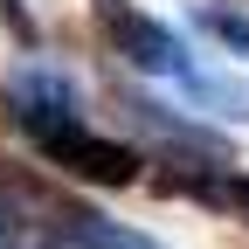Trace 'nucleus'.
<instances>
[{
  "mask_svg": "<svg viewBox=\"0 0 249 249\" xmlns=\"http://www.w3.org/2000/svg\"><path fill=\"white\" fill-rule=\"evenodd\" d=\"M201 201H229V208H242L249 214V180H222V187H194Z\"/></svg>",
  "mask_w": 249,
  "mask_h": 249,
  "instance_id": "6",
  "label": "nucleus"
},
{
  "mask_svg": "<svg viewBox=\"0 0 249 249\" xmlns=\"http://www.w3.org/2000/svg\"><path fill=\"white\" fill-rule=\"evenodd\" d=\"M0 249H55V242L28 222V214H14L7 201H0Z\"/></svg>",
  "mask_w": 249,
  "mask_h": 249,
  "instance_id": "5",
  "label": "nucleus"
},
{
  "mask_svg": "<svg viewBox=\"0 0 249 249\" xmlns=\"http://www.w3.org/2000/svg\"><path fill=\"white\" fill-rule=\"evenodd\" d=\"M35 145L49 152L62 173H76V180H97V187H132V180H139V152H124L118 139L83 132V118H70V124H49Z\"/></svg>",
  "mask_w": 249,
  "mask_h": 249,
  "instance_id": "2",
  "label": "nucleus"
},
{
  "mask_svg": "<svg viewBox=\"0 0 249 249\" xmlns=\"http://www.w3.org/2000/svg\"><path fill=\"white\" fill-rule=\"evenodd\" d=\"M201 28L214 42H229L242 62H249V14H235V7H201Z\"/></svg>",
  "mask_w": 249,
  "mask_h": 249,
  "instance_id": "4",
  "label": "nucleus"
},
{
  "mask_svg": "<svg viewBox=\"0 0 249 249\" xmlns=\"http://www.w3.org/2000/svg\"><path fill=\"white\" fill-rule=\"evenodd\" d=\"M55 222H62V242L70 249H160V242L118 229L111 214H90V208H70V214H55Z\"/></svg>",
  "mask_w": 249,
  "mask_h": 249,
  "instance_id": "3",
  "label": "nucleus"
},
{
  "mask_svg": "<svg viewBox=\"0 0 249 249\" xmlns=\"http://www.w3.org/2000/svg\"><path fill=\"white\" fill-rule=\"evenodd\" d=\"M97 28L124 49V62H139V70H152V76H173V83H187L194 97H222L201 70H194V55L180 49V35L173 28H160L152 14H139L132 0H97Z\"/></svg>",
  "mask_w": 249,
  "mask_h": 249,
  "instance_id": "1",
  "label": "nucleus"
}]
</instances>
